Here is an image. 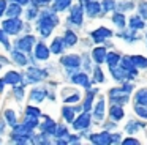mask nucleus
Masks as SVG:
<instances>
[{"label": "nucleus", "mask_w": 147, "mask_h": 145, "mask_svg": "<svg viewBox=\"0 0 147 145\" xmlns=\"http://www.w3.org/2000/svg\"><path fill=\"white\" fill-rule=\"evenodd\" d=\"M89 2H92V0H79V5H87V3H89Z\"/></svg>", "instance_id": "603ef678"}, {"label": "nucleus", "mask_w": 147, "mask_h": 145, "mask_svg": "<svg viewBox=\"0 0 147 145\" xmlns=\"http://www.w3.org/2000/svg\"><path fill=\"white\" fill-rule=\"evenodd\" d=\"M19 81H21V74H19V72H16V71H10L3 77L5 84H18Z\"/></svg>", "instance_id": "473e14b6"}, {"label": "nucleus", "mask_w": 147, "mask_h": 145, "mask_svg": "<svg viewBox=\"0 0 147 145\" xmlns=\"http://www.w3.org/2000/svg\"><path fill=\"white\" fill-rule=\"evenodd\" d=\"M106 54H108V47L103 46V44H96L92 49L90 55H92V60L95 62V65H103L106 58Z\"/></svg>", "instance_id": "2eb2a0df"}, {"label": "nucleus", "mask_w": 147, "mask_h": 145, "mask_svg": "<svg viewBox=\"0 0 147 145\" xmlns=\"http://www.w3.org/2000/svg\"><path fill=\"white\" fill-rule=\"evenodd\" d=\"M147 128V122H144V120H138V118H130L127 123H125L123 126V131L127 132V134H131V136H136L138 132L144 131V129Z\"/></svg>", "instance_id": "0eeeda50"}, {"label": "nucleus", "mask_w": 147, "mask_h": 145, "mask_svg": "<svg viewBox=\"0 0 147 145\" xmlns=\"http://www.w3.org/2000/svg\"><path fill=\"white\" fill-rule=\"evenodd\" d=\"M71 82L76 84V85H81V87H84V88L92 87V81H90L89 74H87L86 71H81V72L74 71L73 74H71Z\"/></svg>", "instance_id": "4468645a"}, {"label": "nucleus", "mask_w": 147, "mask_h": 145, "mask_svg": "<svg viewBox=\"0 0 147 145\" xmlns=\"http://www.w3.org/2000/svg\"><path fill=\"white\" fill-rule=\"evenodd\" d=\"M71 123H73V128L76 131H87L92 125V113L87 112V110H82L78 117H74Z\"/></svg>", "instance_id": "20e7f679"}, {"label": "nucleus", "mask_w": 147, "mask_h": 145, "mask_svg": "<svg viewBox=\"0 0 147 145\" xmlns=\"http://www.w3.org/2000/svg\"><path fill=\"white\" fill-rule=\"evenodd\" d=\"M79 110H82V106L79 107H70V106H65L63 109H62V115H63L65 122L71 123L74 120V117H76V112H79Z\"/></svg>", "instance_id": "b1692460"}, {"label": "nucleus", "mask_w": 147, "mask_h": 145, "mask_svg": "<svg viewBox=\"0 0 147 145\" xmlns=\"http://www.w3.org/2000/svg\"><path fill=\"white\" fill-rule=\"evenodd\" d=\"M36 16V9L35 8H32V9H29V11H27V17L29 19H33Z\"/></svg>", "instance_id": "de8ad7c7"}, {"label": "nucleus", "mask_w": 147, "mask_h": 145, "mask_svg": "<svg viewBox=\"0 0 147 145\" xmlns=\"http://www.w3.org/2000/svg\"><path fill=\"white\" fill-rule=\"evenodd\" d=\"M106 113H108V117L111 120L119 123L125 118V106H122V104H111Z\"/></svg>", "instance_id": "ddd939ff"}, {"label": "nucleus", "mask_w": 147, "mask_h": 145, "mask_svg": "<svg viewBox=\"0 0 147 145\" xmlns=\"http://www.w3.org/2000/svg\"><path fill=\"white\" fill-rule=\"evenodd\" d=\"M101 5V11L103 14H108V13L115 11V5H117V0H101L100 2Z\"/></svg>", "instance_id": "bb28decb"}, {"label": "nucleus", "mask_w": 147, "mask_h": 145, "mask_svg": "<svg viewBox=\"0 0 147 145\" xmlns=\"http://www.w3.org/2000/svg\"><path fill=\"white\" fill-rule=\"evenodd\" d=\"M29 81L30 82H36V81H41L43 77L46 76V71H41V69H35V68H30L29 69Z\"/></svg>", "instance_id": "c85d7f7f"}, {"label": "nucleus", "mask_w": 147, "mask_h": 145, "mask_svg": "<svg viewBox=\"0 0 147 145\" xmlns=\"http://www.w3.org/2000/svg\"><path fill=\"white\" fill-rule=\"evenodd\" d=\"M5 118L8 120V123H10V125L16 126V115H14L13 110H7V112H5Z\"/></svg>", "instance_id": "c03bdc74"}, {"label": "nucleus", "mask_w": 147, "mask_h": 145, "mask_svg": "<svg viewBox=\"0 0 147 145\" xmlns=\"http://www.w3.org/2000/svg\"><path fill=\"white\" fill-rule=\"evenodd\" d=\"M54 136H55V139H67L68 137V128L67 126H63V125H57L55 126V131H54Z\"/></svg>", "instance_id": "e433bc0d"}, {"label": "nucleus", "mask_w": 147, "mask_h": 145, "mask_svg": "<svg viewBox=\"0 0 147 145\" xmlns=\"http://www.w3.org/2000/svg\"><path fill=\"white\" fill-rule=\"evenodd\" d=\"M5 8H7V0H0V16L5 13Z\"/></svg>", "instance_id": "49530a36"}, {"label": "nucleus", "mask_w": 147, "mask_h": 145, "mask_svg": "<svg viewBox=\"0 0 147 145\" xmlns=\"http://www.w3.org/2000/svg\"><path fill=\"white\" fill-rule=\"evenodd\" d=\"M60 63L68 69H79L81 66V55L78 54H67V55L62 57Z\"/></svg>", "instance_id": "f8f14e48"}, {"label": "nucleus", "mask_w": 147, "mask_h": 145, "mask_svg": "<svg viewBox=\"0 0 147 145\" xmlns=\"http://www.w3.org/2000/svg\"><path fill=\"white\" fill-rule=\"evenodd\" d=\"M100 93V88L96 87H89L86 88V96H84V101H82V110H87V112H90L93 107V99H95V96Z\"/></svg>", "instance_id": "9b49d317"}, {"label": "nucleus", "mask_w": 147, "mask_h": 145, "mask_svg": "<svg viewBox=\"0 0 147 145\" xmlns=\"http://www.w3.org/2000/svg\"><path fill=\"white\" fill-rule=\"evenodd\" d=\"M136 9V2L134 0H119L117 5H115V11H120V13H131Z\"/></svg>", "instance_id": "aec40b11"}, {"label": "nucleus", "mask_w": 147, "mask_h": 145, "mask_svg": "<svg viewBox=\"0 0 147 145\" xmlns=\"http://www.w3.org/2000/svg\"><path fill=\"white\" fill-rule=\"evenodd\" d=\"M130 58L139 71H147V57L146 55H142V54H131Z\"/></svg>", "instance_id": "4be33fe9"}, {"label": "nucleus", "mask_w": 147, "mask_h": 145, "mask_svg": "<svg viewBox=\"0 0 147 145\" xmlns=\"http://www.w3.org/2000/svg\"><path fill=\"white\" fill-rule=\"evenodd\" d=\"M21 13H22V9H21V5H19V3H14V5H11L10 8L7 9V14L10 16V17H18Z\"/></svg>", "instance_id": "4c0bfd02"}, {"label": "nucleus", "mask_w": 147, "mask_h": 145, "mask_svg": "<svg viewBox=\"0 0 147 145\" xmlns=\"http://www.w3.org/2000/svg\"><path fill=\"white\" fill-rule=\"evenodd\" d=\"M16 3H19V5H26V3H29V0H16Z\"/></svg>", "instance_id": "864d4df0"}, {"label": "nucleus", "mask_w": 147, "mask_h": 145, "mask_svg": "<svg viewBox=\"0 0 147 145\" xmlns=\"http://www.w3.org/2000/svg\"><path fill=\"white\" fill-rule=\"evenodd\" d=\"M22 93H24V90H22V87H16V90H14V95H16L18 98H22Z\"/></svg>", "instance_id": "09e8293b"}, {"label": "nucleus", "mask_w": 147, "mask_h": 145, "mask_svg": "<svg viewBox=\"0 0 147 145\" xmlns=\"http://www.w3.org/2000/svg\"><path fill=\"white\" fill-rule=\"evenodd\" d=\"M114 35H117V36L120 38L122 41H125L127 44H134V43H138V41L142 40V36H139V32L133 30V28H130V27L120 28V30H119L117 33H114Z\"/></svg>", "instance_id": "423d86ee"}, {"label": "nucleus", "mask_w": 147, "mask_h": 145, "mask_svg": "<svg viewBox=\"0 0 147 145\" xmlns=\"http://www.w3.org/2000/svg\"><path fill=\"white\" fill-rule=\"evenodd\" d=\"M111 22H112V25H115V27L119 28V30H120V28H125L127 27V14H125V13H120V11H112Z\"/></svg>", "instance_id": "6ab92c4d"}, {"label": "nucleus", "mask_w": 147, "mask_h": 145, "mask_svg": "<svg viewBox=\"0 0 147 145\" xmlns=\"http://www.w3.org/2000/svg\"><path fill=\"white\" fill-rule=\"evenodd\" d=\"M68 22H71L76 27H81L84 24V6L76 3L71 6L70 9V16H68Z\"/></svg>", "instance_id": "6e6552de"}, {"label": "nucleus", "mask_w": 147, "mask_h": 145, "mask_svg": "<svg viewBox=\"0 0 147 145\" xmlns=\"http://www.w3.org/2000/svg\"><path fill=\"white\" fill-rule=\"evenodd\" d=\"M79 101H81V95H79V91H76V90L65 98V103L67 104H76V103H79Z\"/></svg>", "instance_id": "ea45409f"}, {"label": "nucleus", "mask_w": 147, "mask_h": 145, "mask_svg": "<svg viewBox=\"0 0 147 145\" xmlns=\"http://www.w3.org/2000/svg\"><path fill=\"white\" fill-rule=\"evenodd\" d=\"M33 43H35V38L30 35V36H24V38H21L19 41H16V47L21 52H29V50H32Z\"/></svg>", "instance_id": "412c9836"}, {"label": "nucleus", "mask_w": 147, "mask_h": 145, "mask_svg": "<svg viewBox=\"0 0 147 145\" xmlns=\"http://www.w3.org/2000/svg\"><path fill=\"white\" fill-rule=\"evenodd\" d=\"M46 2H48V0H33V5H36V6H38V5H45Z\"/></svg>", "instance_id": "3c124183"}, {"label": "nucleus", "mask_w": 147, "mask_h": 145, "mask_svg": "<svg viewBox=\"0 0 147 145\" xmlns=\"http://www.w3.org/2000/svg\"><path fill=\"white\" fill-rule=\"evenodd\" d=\"M55 126H57V125H55V122H54L52 118H46V122L41 125V129H43L45 132H48V134H54Z\"/></svg>", "instance_id": "72a5a7b5"}, {"label": "nucleus", "mask_w": 147, "mask_h": 145, "mask_svg": "<svg viewBox=\"0 0 147 145\" xmlns=\"http://www.w3.org/2000/svg\"><path fill=\"white\" fill-rule=\"evenodd\" d=\"M146 28H147V22H146Z\"/></svg>", "instance_id": "4d7b16f0"}, {"label": "nucleus", "mask_w": 147, "mask_h": 145, "mask_svg": "<svg viewBox=\"0 0 147 145\" xmlns=\"http://www.w3.org/2000/svg\"><path fill=\"white\" fill-rule=\"evenodd\" d=\"M120 57H122V54L117 52V50H108L106 58H105L106 66H108V68H114V66H117L119 62H120Z\"/></svg>", "instance_id": "5701e85b"}, {"label": "nucleus", "mask_w": 147, "mask_h": 145, "mask_svg": "<svg viewBox=\"0 0 147 145\" xmlns=\"http://www.w3.org/2000/svg\"><path fill=\"white\" fill-rule=\"evenodd\" d=\"M63 43H65V46H68V47H73L74 44H78V41H79V38H78V35L74 33L73 30H67L65 32V35H63Z\"/></svg>", "instance_id": "a878e982"}, {"label": "nucleus", "mask_w": 147, "mask_h": 145, "mask_svg": "<svg viewBox=\"0 0 147 145\" xmlns=\"http://www.w3.org/2000/svg\"><path fill=\"white\" fill-rule=\"evenodd\" d=\"M35 55H36V58H40V60H48L49 49L43 43H38L36 44V49H35Z\"/></svg>", "instance_id": "cd10ccee"}, {"label": "nucleus", "mask_w": 147, "mask_h": 145, "mask_svg": "<svg viewBox=\"0 0 147 145\" xmlns=\"http://www.w3.org/2000/svg\"><path fill=\"white\" fill-rule=\"evenodd\" d=\"M142 38H144V41H146V47H147V32H146V35H144Z\"/></svg>", "instance_id": "6e6d98bb"}, {"label": "nucleus", "mask_w": 147, "mask_h": 145, "mask_svg": "<svg viewBox=\"0 0 147 145\" xmlns=\"http://www.w3.org/2000/svg\"><path fill=\"white\" fill-rule=\"evenodd\" d=\"M120 144H122V145H141V140H139L138 137H134V136L128 134L127 137H122Z\"/></svg>", "instance_id": "58836bf2"}, {"label": "nucleus", "mask_w": 147, "mask_h": 145, "mask_svg": "<svg viewBox=\"0 0 147 145\" xmlns=\"http://www.w3.org/2000/svg\"><path fill=\"white\" fill-rule=\"evenodd\" d=\"M46 98V91L45 90H32L30 91V99L35 101V103H41Z\"/></svg>", "instance_id": "c9c22d12"}, {"label": "nucleus", "mask_w": 147, "mask_h": 145, "mask_svg": "<svg viewBox=\"0 0 147 145\" xmlns=\"http://www.w3.org/2000/svg\"><path fill=\"white\" fill-rule=\"evenodd\" d=\"M111 132L112 131H106V129H103L101 132H92V134H89V142L95 145H109L111 144Z\"/></svg>", "instance_id": "1a4fd4ad"}, {"label": "nucleus", "mask_w": 147, "mask_h": 145, "mask_svg": "<svg viewBox=\"0 0 147 145\" xmlns=\"http://www.w3.org/2000/svg\"><path fill=\"white\" fill-rule=\"evenodd\" d=\"M92 120H95L96 123H103L106 118V99L105 96L100 95V98L96 99L95 106L92 107Z\"/></svg>", "instance_id": "39448f33"}, {"label": "nucleus", "mask_w": 147, "mask_h": 145, "mask_svg": "<svg viewBox=\"0 0 147 145\" xmlns=\"http://www.w3.org/2000/svg\"><path fill=\"white\" fill-rule=\"evenodd\" d=\"M131 99V95L127 93L120 85H115L111 87L108 90V101L111 104H122V106H127Z\"/></svg>", "instance_id": "f257e3e1"}, {"label": "nucleus", "mask_w": 147, "mask_h": 145, "mask_svg": "<svg viewBox=\"0 0 147 145\" xmlns=\"http://www.w3.org/2000/svg\"><path fill=\"white\" fill-rule=\"evenodd\" d=\"M117 122H114V120L109 118V122H105L103 123V129H106V131H115L117 129Z\"/></svg>", "instance_id": "79ce46f5"}, {"label": "nucleus", "mask_w": 147, "mask_h": 145, "mask_svg": "<svg viewBox=\"0 0 147 145\" xmlns=\"http://www.w3.org/2000/svg\"><path fill=\"white\" fill-rule=\"evenodd\" d=\"M71 6V0H54V11H65Z\"/></svg>", "instance_id": "f704fd0d"}, {"label": "nucleus", "mask_w": 147, "mask_h": 145, "mask_svg": "<svg viewBox=\"0 0 147 145\" xmlns=\"http://www.w3.org/2000/svg\"><path fill=\"white\" fill-rule=\"evenodd\" d=\"M3 84H5V82H3V79H2V81H0V91L3 90Z\"/></svg>", "instance_id": "5fc2aeb1"}, {"label": "nucleus", "mask_w": 147, "mask_h": 145, "mask_svg": "<svg viewBox=\"0 0 147 145\" xmlns=\"http://www.w3.org/2000/svg\"><path fill=\"white\" fill-rule=\"evenodd\" d=\"M119 66L128 74V79H130V81H138V79H139V69L133 65L130 55H122L120 62H119Z\"/></svg>", "instance_id": "7ed1b4c3"}, {"label": "nucleus", "mask_w": 147, "mask_h": 145, "mask_svg": "<svg viewBox=\"0 0 147 145\" xmlns=\"http://www.w3.org/2000/svg\"><path fill=\"white\" fill-rule=\"evenodd\" d=\"M92 72H93V79H92L93 84H105L106 82V76L105 71L101 69V65H96L95 68H92Z\"/></svg>", "instance_id": "393cba45"}, {"label": "nucleus", "mask_w": 147, "mask_h": 145, "mask_svg": "<svg viewBox=\"0 0 147 145\" xmlns=\"http://www.w3.org/2000/svg\"><path fill=\"white\" fill-rule=\"evenodd\" d=\"M136 11L144 21H147V0H139L136 3Z\"/></svg>", "instance_id": "2f4dec72"}, {"label": "nucleus", "mask_w": 147, "mask_h": 145, "mask_svg": "<svg viewBox=\"0 0 147 145\" xmlns=\"http://www.w3.org/2000/svg\"><path fill=\"white\" fill-rule=\"evenodd\" d=\"M133 112L138 118L147 122V106H141V104H133Z\"/></svg>", "instance_id": "c756f323"}, {"label": "nucleus", "mask_w": 147, "mask_h": 145, "mask_svg": "<svg viewBox=\"0 0 147 145\" xmlns=\"http://www.w3.org/2000/svg\"><path fill=\"white\" fill-rule=\"evenodd\" d=\"M112 36H114V32L109 27H105V25H100L95 30L90 32V40L95 44H105L106 41H109Z\"/></svg>", "instance_id": "f03ea898"}, {"label": "nucleus", "mask_w": 147, "mask_h": 145, "mask_svg": "<svg viewBox=\"0 0 147 145\" xmlns=\"http://www.w3.org/2000/svg\"><path fill=\"white\" fill-rule=\"evenodd\" d=\"M63 49H65V43H63V40L62 38H55L54 41H52V44H51V52H54V54H62L63 52Z\"/></svg>", "instance_id": "7c9ffc66"}, {"label": "nucleus", "mask_w": 147, "mask_h": 145, "mask_svg": "<svg viewBox=\"0 0 147 145\" xmlns=\"http://www.w3.org/2000/svg\"><path fill=\"white\" fill-rule=\"evenodd\" d=\"M122 137H123V136H122L120 132L112 131V132H111V144H109V145H117V144H120Z\"/></svg>", "instance_id": "37998d69"}, {"label": "nucleus", "mask_w": 147, "mask_h": 145, "mask_svg": "<svg viewBox=\"0 0 147 145\" xmlns=\"http://www.w3.org/2000/svg\"><path fill=\"white\" fill-rule=\"evenodd\" d=\"M2 25H3V32H7V33H10V35H16L18 32H21V28H22V22L18 17L8 19V21H5Z\"/></svg>", "instance_id": "f3484780"}, {"label": "nucleus", "mask_w": 147, "mask_h": 145, "mask_svg": "<svg viewBox=\"0 0 147 145\" xmlns=\"http://www.w3.org/2000/svg\"><path fill=\"white\" fill-rule=\"evenodd\" d=\"M13 60H14L16 63H19V65H22V66L27 65V58L19 52V50H14V52H13Z\"/></svg>", "instance_id": "a19ab883"}, {"label": "nucleus", "mask_w": 147, "mask_h": 145, "mask_svg": "<svg viewBox=\"0 0 147 145\" xmlns=\"http://www.w3.org/2000/svg\"><path fill=\"white\" fill-rule=\"evenodd\" d=\"M84 14H87V17H90V19L103 16L100 0H92V2H89L87 5H84Z\"/></svg>", "instance_id": "9d476101"}, {"label": "nucleus", "mask_w": 147, "mask_h": 145, "mask_svg": "<svg viewBox=\"0 0 147 145\" xmlns=\"http://www.w3.org/2000/svg\"><path fill=\"white\" fill-rule=\"evenodd\" d=\"M40 113H41V112H40L36 107H27V115H35V117H38Z\"/></svg>", "instance_id": "a18cd8bd"}, {"label": "nucleus", "mask_w": 147, "mask_h": 145, "mask_svg": "<svg viewBox=\"0 0 147 145\" xmlns=\"http://www.w3.org/2000/svg\"><path fill=\"white\" fill-rule=\"evenodd\" d=\"M0 41L2 43H5L8 46V43H7V38H5V33H3V30H0Z\"/></svg>", "instance_id": "8fccbe9b"}, {"label": "nucleus", "mask_w": 147, "mask_h": 145, "mask_svg": "<svg viewBox=\"0 0 147 145\" xmlns=\"http://www.w3.org/2000/svg\"><path fill=\"white\" fill-rule=\"evenodd\" d=\"M146 22L147 21H144L138 13H134L130 17H127V27L133 28V30H136V32H142L144 28H146Z\"/></svg>", "instance_id": "dca6fc26"}, {"label": "nucleus", "mask_w": 147, "mask_h": 145, "mask_svg": "<svg viewBox=\"0 0 147 145\" xmlns=\"http://www.w3.org/2000/svg\"><path fill=\"white\" fill-rule=\"evenodd\" d=\"M131 95H133V104L147 106V87L134 88V91H133Z\"/></svg>", "instance_id": "a211bd4d"}]
</instances>
